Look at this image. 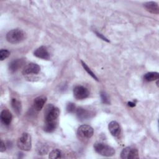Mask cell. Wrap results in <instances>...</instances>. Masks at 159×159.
I'll list each match as a JSON object with an SVG mask.
<instances>
[{
    "mask_svg": "<svg viewBox=\"0 0 159 159\" xmlns=\"http://www.w3.org/2000/svg\"><path fill=\"white\" fill-rule=\"evenodd\" d=\"M60 115V110L53 105H48L45 112L44 130L47 132L54 131L58 124V118Z\"/></svg>",
    "mask_w": 159,
    "mask_h": 159,
    "instance_id": "cell-1",
    "label": "cell"
},
{
    "mask_svg": "<svg viewBox=\"0 0 159 159\" xmlns=\"http://www.w3.org/2000/svg\"><path fill=\"white\" fill-rule=\"evenodd\" d=\"M25 38V33L21 29H16L10 30L6 35L7 42L11 43H19Z\"/></svg>",
    "mask_w": 159,
    "mask_h": 159,
    "instance_id": "cell-2",
    "label": "cell"
},
{
    "mask_svg": "<svg viewBox=\"0 0 159 159\" xmlns=\"http://www.w3.org/2000/svg\"><path fill=\"white\" fill-rule=\"evenodd\" d=\"M94 148L98 153L104 157H111L115 154L114 148L102 143H96Z\"/></svg>",
    "mask_w": 159,
    "mask_h": 159,
    "instance_id": "cell-3",
    "label": "cell"
},
{
    "mask_svg": "<svg viewBox=\"0 0 159 159\" xmlns=\"http://www.w3.org/2000/svg\"><path fill=\"white\" fill-rule=\"evenodd\" d=\"M17 145L19 148L24 151H29L32 148L31 136L28 133H24L18 139Z\"/></svg>",
    "mask_w": 159,
    "mask_h": 159,
    "instance_id": "cell-4",
    "label": "cell"
},
{
    "mask_svg": "<svg viewBox=\"0 0 159 159\" xmlns=\"http://www.w3.org/2000/svg\"><path fill=\"white\" fill-rule=\"evenodd\" d=\"M94 133L93 129L88 125H80L77 130V134L80 139H90Z\"/></svg>",
    "mask_w": 159,
    "mask_h": 159,
    "instance_id": "cell-5",
    "label": "cell"
},
{
    "mask_svg": "<svg viewBox=\"0 0 159 159\" xmlns=\"http://www.w3.org/2000/svg\"><path fill=\"white\" fill-rule=\"evenodd\" d=\"M120 157L123 159L139 158V152L135 148L132 147H127L124 148L121 152Z\"/></svg>",
    "mask_w": 159,
    "mask_h": 159,
    "instance_id": "cell-6",
    "label": "cell"
},
{
    "mask_svg": "<svg viewBox=\"0 0 159 159\" xmlns=\"http://www.w3.org/2000/svg\"><path fill=\"white\" fill-rule=\"evenodd\" d=\"M73 95L76 99H84L88 97L89 91L82 86H77L73 89Z\"/></svg>",
    "mask_w": 159,
    "mask_h": 159,
    "instance_id": "cell-7",
    "label": "cell"
},
{
    "mask_svg": "<svg viewBox=\"0 0 159 159\" xmlns=\"http://www.w3.org/2000/svg\"><path fill=\"white\" fill-rule=\"evenodd\" d=\"M40 71V67L36 63H30L27 65L23 71L22 73L24 75H29V74H37Z\"/></svg>",
    "mask_w": 159,
    "mask_h": 159,
    "instance_id": "cell-8",
    "label": "cell"
},
{
    "mask_svg": "<svg viewBox=\"0 0 159 159\" xmlns=\"http://www.w3.org/2000/svg\"><path fill=\"white\" fill-rule=\"evenodd\" d=\"M34 55L39 58L44 60H49L50 58V55L47 50V48L44 46H41L37 48L34 53Z\"/></svg>",
    "mask_w": 159,
    "mask_h": 159,
    "instance_id": "cell-9",
    "label": "cell"
},
{
    "mask_svg": "<svg viewBox=\"0 0 159 159\" xmlns=\"http://www.w3.org/2000/svg\"><path fill=\"white\" fill-rule=\"evenodd\" d=\"M108 129L112 135L117 137L120 134V127L118 122L116 121H111L108 125Z\"/></svg>",
    "mask_w": 159,
    "mask_h": 159,
    "instance_id": "cell-10",
    "label": "cell"
},
{
    "mask_svg": "<svg viewBox=\"0 0 159 159\" xmlns=\"http://www.w3.org/2000/svg\"><path fill=\"white\" fill-rule=\"evenodd\" d=\"M12 116L10 111L7 109H4L1 112V122L5 125H9L12 121Z\"/></svg>",
    "mask_w": 159,
    "mask_h": 159,
    "instance_id": "cell-11",
    "label": "cell"
},
{
    "mask_svg": "<svg viewBox=\"0 0 159 159\" xmlns=\"http://www.w3.org/2000/svg\"><path fill=\"white\" fill-rule=\"evenodd\" d=\"M144 7L146 10L152 14H158L159 13V7L157 2L153 1L147 2L144 4Z\"/></svg>",
    "mask_w": 159,
    "mask_h": 159,
    "instance_id": "cell-12",
    "label": "cell"
},
{
    "mask_svg": "<svg viewBox=\"0 0 159 159\" xmlns=\"http://www.w3.org/2000/svg\"><path fill=\"white\" fill-rule=\"evenodd\" d=\"M24 63V60L23 59H16L12 61L9 65V71L11 73L16 71L19 68H20Z\"/></svg>",
    "mask_w": 159,
    "mask_h": 159,
    "instance_id": "cell-13",
    "label": "cell"
},
{
    "mask_svg": "<svg viewBox=\"0 0 159 159\" xmlns=\"http://www.w3.org/2000/svg\"><path fill=\"white\" fill-rule=\"evenodd\" d=\"M75 112L78 119L81 120L87 119L91 117V112L81 107L76 108Z\"/></svg>",
    "mask_w": 159,
    "mask_h": 159,
    "instance_id": "cell-14",
    "label": "cell"
},
{
    "mask_svg": "<svg viewBox=\"0 0 159 159\" xmlns=\"http://www.w3.org/2000/svg\"><path fill=\"white\" fill-rule=\"evenodd\" d=\"M46 101L47 98L43 96H39L36 98L34 101V109L38 111H40L43 108Z\"/></svg>",
    "mask_w": 159,
    "mask_h": 159,
    "instance_id": "cell-15",
    "label": "cell"
},
{
    "mask_svg": "<svg viewBox=\"0 0 159 159\" xmlns=\"http://www.w3.org/2000/svg\"><path fill=\"white\" fill-rule=\"evenodd\" d=\"M158 78H159V74L158 72H148L146 73L143 76L144 80L148 82L158 80Z\"/></svg>",
    "mask_w": 159,
    "mask_h": 159,
    "instance_id": "cell-16",
    "label": "cell"
},
{
    "mask_svg": "<svg viewBox=\"0 0 159 159\" xmlns=\"http://www.w3.org/2000/svg\"><path fill=\"white\" fill-rule=\"evenodd\" d=\"M11 106L12 109H14V112L17 114H20V112H21V109H22V105H21V102L20 101H18L16 99H12L11 101Z\"/></svg>",
    "mask_w": 159,
    "mask_h": 159,
    "instance_id": "cell-17",
    "label": "cell"
},
{
    "mask_svg": "<svg viewBox=\"0 0 159 159\" xmlns=\"http://www.w3.org/2000/svg\"><path fill=\"white\" fill-rule=\"evenodd\" d=\"M61 157V151L58 149H55L53 150L49 154V158L52 159L55 158H59Z\"/></svg>",
    "mask_w": 159,
    "mask_h": 159,
    "instance_id": "cell-18",
    "label": "cell"
},
{
    "mask_svg": "<svg viewBox=\"0 0 159 159\" xmlns=\"http://www.w3.org/2000/svg\"><path fill=\"white\" fill-rule=\"evenodd\" d=\"M81 64H82V65H83V68H84V69L85 70V71L92 77V78H93L94 80H96V81H98V78L96 77V76L94 75V73L91 70V69L87 66V65L84 63V62H83V61H81Z\"/></svg>",
    "mask_w": 159,
    "mask_h": 159,
    "instance_id": "cell-19",
    "label": "cell"
},
{
    "mask_svg": "<svg viewBox=\"0 0 159 159\" xmlns=\"http://www.w3.org/2000/svg\"><path fill=\"white\" fill-rule=\"evenodd\" d=\"M10 55V52L6 49H1L0 51V59L1 60H4L7 58Z\"/></svg>",
    "mask_w": 159,
    "mask_h": 159,
    "instance_id": "cell-20",
    "label": "cell"
},
{
    "mask_svg": "<svg viewBox=\"0 0 159 159\" xmlns=\"http://www.w3.org/2000/svg\"><path fill=\"white\" fill-rule=\"evenodd\" d=\"M101 101L104 104H110V101L108 98V96L105 92L104 91L101 92Z\"/></svg>",
    "mask_w": 159,
    "mask_h": 159,
    "instance_id": "cell-21",
    "label": "cell"
},
{
    "mask_svg": "<svg viewBox=\"0 0 159 159\" xmlns=\"http://www.w3.org/2000/svg\"><path fill=\"white\" fill-rule=\"evenodd\" d=\"M37 151L39 155H45L47 153L48 148L45 145H42L37 148Z\"/></svg>",
    "mask_w": 159,
    "mask_h": 159,
    "instance_id": "cell-22",
    "label": "cell"
},
{
    "mask_svg": "<svg viewBox=\"0 0 159 159\" xmlns=\"http://www.w3.org/2000/svg\"><path fill=\"white\" fill-rule=\"evenodd\" d=\"M66 109H67L68 112H74L76 111V107L75 104L70 102V103L68 104V105L66 106Z\"/></svg>",
    "mask_w": 159,
    "mask_h": 159,
    "instance_id": "cell-23",
    "label": "cell"
},
{
    "mask_svg": "<svg viewBox=\"0 0 159 159\" xmlns=\"http://www.w3.org/2000/svg\"><path fill=\"white\" fill-rule=\"evenodd\" d=\"M6 145H5L4 142L2 140H1V147H0V151L1 152H4L6 150Z\"/></svg>",
    "mask_w": 159,
    "mask_h": 159,
    "instance_id": "cell-24",
    "label": "cell"
},
{
    "mask_svg": "<svg viewBox=\"0 0 159 159\" xmlns=\"http://www.w3.org/2000/svg\"><path fill=\"white\" fill-rule=\"evenodd\" d=\"M96 34H97V35H98L99 37H100L101 39H102L103 40H105V41L109 42V40H107V39L105 37H104L102 34H99V33H98V32H96Z\"/></svg>",
    "mask_w": 159,
    "mask_h": 159,
    "instance_id": "cell-25",
    "label": "cell"
},
{
    "mask_svg": "<svg viewBox=\"0 0 159 159\" xmlns=\"http://www.w3.org/2000/svg\"><path fill=\"white\" fill-rule=\"evenodd\" d=\"M128 105L130 107H134L135 106V104L134 102H128Z\"/></svg>",
    "mask_w": 159,
    "mask_h": 159,
    "instance_id": "cell-26",
    "label": "cell"
}]
</instances>
